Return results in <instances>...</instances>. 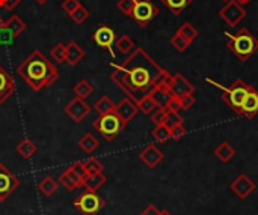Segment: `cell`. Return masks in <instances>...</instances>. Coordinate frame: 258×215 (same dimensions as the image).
Instances as JSON below:
<instances>
[{"label": "cell", "mask_w": 258, "mask_h": 215, "mask_svg": "<svg viewBox=\"0 0 258 215\" xmlns=\"http://www.w3.org/2000/svg\"><path fill=\"white\" fill-rule=\"evenodd\" d=\"M110 66L112 81L135 102L154 87L166 86L171 77L144 48H135L122 63H110Z\"/></svg>", "instance_id": "obj_1"}, {"label": "cell", "mask_w": 258, "mask_h": 215, "mask_svg": "<svg viewBox=\"0 0 258 215\" xmlns=\"http://www.w3.org/2000/svg\"><path fill=\"white\" fill-rule=\"evenodd\" d=\"M17 72L29 84V87L36 92L50 87L59 77L57 68L41 50H33L17 66Z\"/></svg>", "instance_id": "obj_2"}, {"label": "cell", "mask_w": 258, "mask_h": 215, "mask_svg": "<svg viewBox=\"0 0 258 215\" xmlns=\"http://www.w3.org/2000/svg\"><path fill=\"white\" fill-rule=\"evenodd\" d=\"M227 36H228L227 47L242 62H248L258 51L257 36H254L246 27L240 29L236 35L227 33Z\"/></svg>", "instance_id": "obj_3"}, {"label": "cell", "mask_w": 258, "mask_h": 215, "mask_svg": "<svg viewBox=\"0 0 258 215\" xmlns=\"http://www.w3.org/2000/svg\"><path fill=\"white\" fill-rule=\"evenodd\" d=\"M127 124H124L121 121V118L113 112L106 113V115H100L94 122H92V128L97 130V133H100L107 142H113L118 134L125 128Z\"/></svg>", "instance_id": "obj_4"}, {"label": "cell", "mask_w": 258, "mask_h": 215, "mask_svg": "<svg viewBox=\"0 0 258 215\" xmlns=\"http://www.w3.org/2000/svg\"><path fill=\"white\" fill-rule=\"evenodd\" d=\"M251 89H252L251 84H248L242 78H237L230 87L222 89V96L221 98H222L224 102H227V105L233 112H236L237 115H242V104H243V101L248 96Z\"/></svg>", "instance_id": "obj_5"}, {"label": "cell", "mask_w": 258, "mask_h": 215, "mask_svg": "<svg viewBox=\"0 0 258 215\" xmlns=\"http://www.w3.org/2000/svg\"><path fill=\"white\" fill-rule=\"evenodd\" d=\"M73 205L82 215H97L104 208L106 202L97 191L85 190V193H82Z\"/></svg>", "instance_id": "obj_6"}, {"label": "cell", "mask_w": 258, "mask_h": 215, "mask_svg": "<svg viewBox=\"0 0 258 215\" xmlns=\"http://www.w3.org/2000/svg\"><path fill=\"white\" fill-rule=\"evenodd\" d=\"M26 27L27 24L18 15H11L0 26V45H12L14 41L26 30Z\"/></svg>", "instance_id": "obj_7"}, {"label": "cell", "mask_w": 258, "mask_h": 215, "mask_svg": "<svg viewBox=\"0 0 258 215\" xmlns=\"http://www.w3.org/2000/svg\"><path fill=\"white\" fill-rule=\"evenodd\" d=\"M159 8L151 0H136L132 17L141 27H145L159 15Z\"/></svg>", "instance_id": "obj_8"}, {"label": "cell", "mask_w": 258, "mask_h": 215, "mask_svg": "<svg viewBox=\"0 0 258 215\" xmlns=\"http://www.w3.org/2000/svg\"><path fill=\"white\" fill-rule=\"evenodd\" d=\"M219 17L230 27H236L246 17V11L243 5H240L237 0H228L225 6L219 11Z\"/></svg>", "instance_id": "obj_9"}, {"label": "cell", "mask_w": 258, "mask_h": 215, "mask_svg": "<svg viewBox=\"0 0 258 215\" xmlns=\"http://www.w3.org/2000/svg\"><path fill=\"white\" fill-rule=\"evenodd\" d=\"M166 87L168 90L171 92V95L174 98H180V96H184V95H189V93H194L195 92V87L194 84L181 74H171L168 83H166Z\"/></svg>", "instance_id": "obj_10"}, {"label": "cell", "mask_w": 258, "mask_h": 215, "mask_svg": "<svg viewBox=\"0 0 258 215\" xmlns=\"http://www.w3.org/2000/svg\"><path fill=\"white\" fill-rule=\"evenodd\" d=\"M65 113H67V116H68L73 122L80 124V122L91 113V107H89V104H86L85 99L76 96L73 101H70V102L65 105Z\"/></svg>", "instance_id": "obj_11"}, {"label": "cell", "mask_w": 258, "mask_h": 215, "mask_svg": "<svg viewBox=\"0 0 258 215\" xmlns=\"http://www.w3.org/2000/svg\"><path fill=\"white\" fill-rule=\"evenodd\" d=\"M20 185V181L15 175H12L6 166L0 164V202L8 199Z\"/></svg>", "instance_id": "obj_12"}, {"label": "cell", "mask_w": 258, "mask_h": 215, "mask_svg": "<svg viewBox=\"0 0 258 215\" xmlns=\"http://www.w3.org/2000/svg\"><path fill=\"white\" fill-rule=\"evenodd\" d=\"M230 188H231V191L237 196V197H240V199H248L254 191H255V182L248 176V175H245V173H242V175H239L231 184H230Z\"/></svg>", "instance_id": "obj_13"}, {"label": "cell", "mask_w": 258, "mask_h": 215, "mask_svg": "<svg viewBox=\"0 0 258 215\" xmlns=\"http://www.w3.org/2000/svg\"><path fill=\"white\" fill-rule=\"evenodd\" d=\"M94 42L97 44V45H100L101 48H106V50H109L110 51V54H112V57L115 59V53H113V50H112V45L115 44V41H116V35H115V32L109 27V26H100L95 32H94Z\"/></svg>", "instance_id": "obj_14"}, {"label": "cell", "mask_w": 258, "mask_h": 215, "mask_svg": "<svg viewBox=\"0 0 258 215\" xmlns=\"http://www.w3.org/2000/svg\"><path fill=\"white\" fill-rule=\"evenodd\" d=\"M141 161L148 167V169H156L165 158L163 152L156 146V145H148L141 154H139Z\"/></svg>", "instance_id": "obj_15"}, {"label": "cell", "mask_w": 258, "mask_h": 215, "mask_svg": "<svg viewBox=\"0 0 258 215\" xmlns=\"http://www.w3.org/2000/svg\"><path fill=\"white\" fill-rule=\"evenodd\" d=\"M139 109L136 105V102L130 98H124L119 104L115 105V113L121 118V121L124 124H128L136 115H138Z\"/></svg>", "instance_id": "obj_16"}, {"label": "cell", "mask_w": 258, "mask_h": 215, "mask_svg": "<svg viewBox=\"0 0 258 215\" xmlns=\"http://www.w3.org/2000/svg\"><path fill=\"white\" fill-rule=\"evenodd\" d=\"M15 92V84L11 74L0 65V104H5Z\"/></svg>", "instance_id": "obj_17"}, {"label": "cell", "mask_w": 258, "mask_h": 215, "mask_svg": "<svg viewBox=\"0 0 258 215\" xmlns=\"http://www.w3.org/2000/svg\"><path fill=\"white\" fill-rule=\"evenodd\" d=\"M242 115L248 119H254L258 115V92L252 87L242 104Z\"/></svg>", "instance_id": "obj_18"}, {"label": "cell", "mask_w": 258, "mask_h": 215, "mask_svg": "<svg viewBox=\"0 0 258 215\" xmlns=\"http://www.w3.org/2000/svg\"><path fill=\"white\" fill-rule=\"evenodd\" d=\"M83 57H85V50L76 41H70V44L67 45V60L65 62L70 66H76Z\"/></svg>", "instance_id": "obj_19"}, {"label": "cell", "mask_w": 258, "mask_h": 215, "mask_svg": "<svg viewBox=\"0 0 258 215\" xmlns=\"http://www.w3.org/2000/svg\"><path fill=\"white\" fill-rule=\"evenodd\" d=\"M151 95H153V98H154V101H156L157 107H162V109H166V107H168V104L171 102V99L174 98V96L171 95V92L168 90V87H166V86L154 87V89L151 90Z\"/></svg>", "instance_id": "obj_20"}, {"label": "cell", "mask_w": 258, "mask_h": 215, "mask_svg": "<svg viewBox=\"0 0 258 215\" xmlns=\"http://www.w3.org/2000/svg\"><path fill=\"white\" fill-rule=\"evenodd\" d=\"M234 155H236V149H234L228 142H222V143L215 149V157H216L221 163H228Z\"/></svg>", "instance_id": "obj_21"}, {"label": "cell", "mask_w": 258, "mask_h": 215, "mask_svg": "<svg viewBox=\"0 0 258 215\" xmlns=\"http://www.w3.org/2000/svg\"><path fill=\"white\" fill-rule=\"evenodd\" d=\"M136 105H138L139 112H142L144 115H151V113L157 109V104H156V101H154L151 92L147 93L145 96H142V98L136 102Z\"/></svg>", "instance_id": "obj_22"}, {"label": "cell", "mask_w": 258, "mask_h": 215, "mask_svg": "<svg viewBox=\"0 0 258 215\" xmlns=\"http://www.w3.org/2000/svg\"><path fill=\"white\" fill-rule=\"evenodd\" d=\"M106 182V176L103 173H95V175H88L83 181V187L91 191H97L103 184Z\"/></svg>", "instance_id": "obj_23"}, {"label": "cell", "mask_w": 258, "mask_h": 215, "mask_svg": "<svg viewBox=\"0 0 258 215\" xmlns=\"http://www.w3.org/2000/svg\"><path fill=\"white\" fill-rule=\"evenodd\" d=\"M38 190H39L44 196L51 197V196L57 191V182H56L51 176H47V178H44V179H41V181L38 182Z\"/></svg>", "instance_id": "obj_24"}, {"label": "cell", "mask_w": 258, "mask_h": 215, "mask_svg": "<svg viewBox=\"0 0 258 215\" xmlns=\"http://www.w3.org/2000/svg\"><path fill=\"white\" fill-rule=\"evenodd\" d=\"M100 146V142L89 133H86L80 140H79V148L85 151L86 154H92L97 148Z\"/></svg>", "instance_id": "obj_25"}, {"label": "cell", "mask_w": 258, "mask_h": 215, "mask_svg": "<svg viewBox=\"0 0 258 215\" xmlns=\"http://www.w3.org/2000/svg\"><path fill=\"white\" fill-rule=\"evenodd\" d=\"M174 15H180L187 6L192 5L194 0H160Z\"/></svg>", "instance_id": "obj_26"}, {"label": "cell", "mask_w": 258, "mask_h": 215, "mask_svg": "<svg viewBox=\"0 0 258 215\" xmlns=\"http://www.w3.org/2000/svg\"><path fill=\"white\" fill-rule=\"evenodd\" d=\"M115 48L121 53V54H128L135 50V41L127 36V35H122L119 38H116L115 41Z\"/></svg>", "instance_id": "obj_27"}, {"label": "cell", "mask_w": 258, "mask_h": 215, "mask_svg": "<svg viewBox=\"0 0 258 215\" xmlns=\"http://www.w3.org/2000/svg\"><path fill=\"white\" fill-rule=\"evenodd\" d=\"M17 152L23 157V158H30L35 152H36V145L30 140V139H24V140H21L18 145H17Z\"/></svg>", "instance_id": "obj_28"}, {"label": "cell", "mask_w": 258, "mask_h": 215, "mask_svg": "<svg viewBox=\"0 0 258 215\" xmlns=\"http://www.w3.org/2000/svg\"><path fill=\"white\" fill-rule=\"evenodd\" d=\"M94 110L98 115H106L115 110V104L112 102V99L109 96H101L95 104H94Z\"/></svg>", "instance_id": "obj_29"}, {"label": "cell", "mask_w": 258, "mask_h": 215, "mask_svg": "<svg viewBox=\"0 0 258 215\" xmlns=\"http://www.w3.org/2000/svg\"><path fill=\"white\" fill-rule=\"evenodd\" d=\"M94 92V86L88 81V80H80L76 86H74V93L76 96L86 99L91 93Z\"/></svg>", "instance_id": "obj_30"}, {"label": "cell", "mask_w": 258, "mask_h": 215, "mask_svg": "<svg viewBox=\"0 0 258 215\" xmlns=\"http://www.w3.org/2000/svg\"><path fill=\"white\" fill-rule=\"evenodd\" d=\"M151 136L159 143H165V142H168L171 139V130L165 124H160V125H156V128L151 131Z\"/></svg>", "instance_id": "obj_31"}, {"label": "cell", "mask_w": 258, "mask_h": 215, "mask_svg": "<svg viewBox=\"0 0 258 215\" xmlns=\"http://www.w3.org/2000/svg\"><path fill=\"white\" fill-rule=\"evenodd\" d=\"M70 15V18L73 20V23H76V24H83L88 18H89V11L85 8V6H79L77 9H74L71 14H68Z\"/></svg>", "instance_id": "obj_32"}, {"label": "cell", "mask_w": 258, "mask_h": 215, "mask_svg": "<svg viewBox=\"0 0 258 215\" xmlns=\"http://www.w3.org/2000/svg\"><path fill=\"white\" fill-rule=\"evenodd\" d=\"M192 42H189L186 38H183L178 32H175V35L171 38V45L178 51V53H184L189 47H190Z\"/></svg>", "instance_id": "obj_33"}, {"label": "cell", "mask_w": 258, "mask_h": 215, "mask_svg": "<svg viewBox=\"0 0 258 215\" xmlns=\"http://www.w3.org/2000/svg\"><path fill=\"white\" fill-rule=\"evenodd\" d=\"M50 56H51V59L56 60L57 63H63V62L67 60V45H63V44H60V42L56 44V45L51 48Z\"/></svg>", "instance_id": "obj_34"}, {"label": "cell", "mask_w": 258, "mask_h": 215, "mask_svg": "<svg viewBox=\"0 0 258 215\" xmlns=\"http://www.w3.org/2000/svg\"><path fill=\"white\" fill-rule=\"evenodd\" d=\"M177 32H178L183 38H186L189 42H194V41L197 39V36H198V30H197L190 23H184Z\"/></svg>", "instance_id": "obj_35"}, {"label": "cell", "mask_w": 258, "mask_h": 215, "mask_svg": "<svg viewBox=\"0 0 258 215\" xmlns=\"http://www.w3.org/2000/svg\"><path fill=\"white\" fill-rule=\"evenodd\" d=\"M83 164H85V169H86L88 175L103 173V170H104V166L97 158H88L86 161H83Z\"/></svg>", "instance_id": "obj_36"}, {"label": "cell", "mask_w": 258, "mask_h": 215, "mask_svg": "<svg viewBox=\"0 0 258 215\" xmlns=\"http://www.w3.org/2000/svg\"><path fill=\"white\" fill-rule=\"evenodd\" d=\"M183 124V118L180 116L178 112H174V110H169L166 109V118H165V125L171 130L177 125Z\"/></svg>", "instance_id": "obj_37"}, {"label": "cell", "mask_w": 258, "mask_h": 215, "mask_svg": "<svg viewBox=\"0 0 258 215\" xmlns=\"http://www.w3.org/2000/svg\"><path fill=\"white\" fill-rule=\"evenodd\" d=\"M135 2H136V0H118L116 8H118L124 15L132 17L133 8H135Z\"/></svg>", "instance_id": "obj_38"}, {"label": "cell", "mask_w": 258, "mask_h": 215, "mask_svg": "<svg viewBox=\"0 0 258 215\" xmlns=\"http://www.w3.org/2000/svg\"><path fill=\"white\" fill-rule=\"evenodd\" d=\"M165 118H166V109L157 107V109L151 113V121H153L156 125L165 124Z\"/></svg>", "instance_id": "obj_39"}, {"label": "cell", "mask_w": 258, "mask_h": 215, "mask_svg": "<svg viewBox=\"0 0 258 215\" xmlns=\"http://www.w3.org/2000/svg\"><path fill=\"white\" fill-rule=\"evenodd\" d=\"M177 99H178V102H180L181 110H189V109H192V107H194V104H195L194 93H189V95L180 96V98H177Z\"/></svg>", "instance_id": "obj_40"}, {"label": "cell", "mask_w": 258, "mask_h": 215, "mask_svg": "<svg viewBox=\"0 0 258 215\" xmlns=\"http://www.w3.org/2000/svg\"><path fill=\"white\" fill-rule=\"evenodd\" d=\"M59 181H60V184H62L68 191H74V190H77V188H79V185H77V184H76V182H74V181H73L67 173H65V172L59 176Z\"/></svg>", "instance_id": "obj_41"}, {"label": "cell", "mask_w": 258, "mask_h": 215, "mask_svg": "<svg viewBox=\"0 0 258 215\" xmlns=\"http://www.w3.org/2000/svg\"><path fill=\"white\" fill-rule=\"evenodd\" d=\"M186 133H187V131H186L184 124H180V125L171 128V139H172V140H180V139H183V137L186 136Z\"/></svg>", "instance_id": "obj_42"}, {"label": "cell", "mask_w": 258, "mask_h": 215, "mask_svg": "<svg viewBox=\"0 0 258 215\" xmlns=\"http://www.w3.org/2000/svg\"><path fill=\"white\" fill-rule=\"evenodd\" d=\"M80 6V2L79 0H63L62 2V9L67 12V14H71L74 9H77Z\"/></svg>", "instance_id": "obj_43"}, {"label": "cell", "mask_w": 258, "mask_h": 215, "mask_svg": "<svg viewBox=\"0 0 258 215\" xmlns=\"http://www.w3.org/2000/svg\"><path fill=\"white\" fill-rule=\"evenodd\" d=\"M141 215H162V211H159L154 205H148V206L141 212Z\"/></svg>", "instance_id": "obj_44"}, {"label": "cell", "mask_w": 258, "mask_h": 215, "mask_svg": "<svg viewBox=\"0 0 258 215\" xmlns=\"http://www.w3.org/2000/svg\"><path fill=\"white\" fill-rule=\"evenodd\" d=\"M20 2H21V0H5V6H3V8H5L6 11L12 12V11L20 5Z\"/></svg>", "instance_id": "obj_45"}, {"label": "cell", "mask_w": 258, "mask_h": 215, "mask_svg": "<svg viewBox=\"0 0 258 215\" xmlns=\"http://www.w3.org/2000/svg\"><path fill=\"white\" fill-rule=\"evenodd\" d=\"M166 109H169V110H174V112H178V110H181V107H180V102H178V99L177 98H172L171 99V102L168 104V107Z\"/></svg>", "instance_id": "obj_46"}, {"label": "cell", "mask_w": 258, "mask_h": 215, "mask_svg": "<svg viewBox=\"0 0 258 215\" xmlns=\"http://www.w3.org/2000/svg\"><path fill=\"white\" fill-rule=\"evenodd\" d=\"M237 2H239L240 5H248V3H249L251 0H237Z\"/></svg>", "instance_id": "obj_47"}, {"label": "cell", "mask_w": 258, "mask_h": 215, "mask_svg": "<svg viewBox=\"0 0 258 215\" xmlns=\"http://www.w3.org/2000/svg\"><path fill=\"white\" fill-rule=\"evenodd\" d=\"M35 2H36L38 5H44V3H47L48 0H35Z\"/></svg>", "instance_id": "obj_48"}, {"label": "cell", "mask_w": 258, "mask_h": 215, "mask_svg": "<svg viewBox=\"0 0 258 215\" xmlns=\"http://www.w3.org/2000/svg\"><path fill=\"white\" fill-rule=\"evenodd\" d=\"M5 6V0H0V8H3Z\"/></svg>", "instance_id": "obj_49"}, {"label": "cell", "mask_w": 258, "mask_h": 215, "mask_svg": "<svg viewBox=\"0 0 258 215\" xmlns=\"http://www.w3.org/2000/svg\"><path fill=\"white\" fill-rule=\"evenodd\" d=\"M162 215H171L168 211H162Z\"/></svg>", "instance_id": "obj_50"}, {"label": "cell", "mask_w": 258, "mask_h": 215, "mask_svg": "<svg viewBox=\"0 0 258 215\" xmlns=\"http://www.w3.org/2000/svg\"><path fill=\"white\" fill-rule=\"evenodd\" d=\"M2 23H3V21H2V18H0V26H2Z\"/></svg>", "instance_id": "obj_51"}, {"label": "cell", "mask_w": 258, "mask_h": 215, "mask_svg": "<svg viewBox=\"0 0 258 215\" xmlns=\"http://www.w3.org/2000/svg\"><path fill=\"white\" fill-rule=\"evenodd\" d=\"M224 2H228V0H224Z\"/></svg>", "instance_id": "obj_52"}]
</instances>
